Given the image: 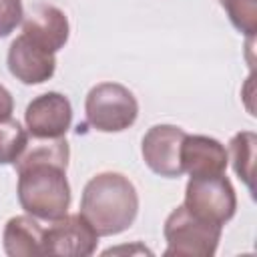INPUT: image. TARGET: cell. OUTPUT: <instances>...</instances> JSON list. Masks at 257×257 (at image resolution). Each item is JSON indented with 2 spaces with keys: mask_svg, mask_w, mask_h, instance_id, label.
Here are the masks:
<instances>
[{
  "mask_svg": "<svg viewBox=\"0 0 257 257\" xmlns=\"http://www.w3.org/2000/svg\"><path fill=\"white\" fill-rule=\"evenodd\" d=\"M139 213L135 185L120 173H100L82 191L80 215L90 223L98 237L126 231Z\"/></svg>",
  "mask_w": 257,
  "mask_h": 257,
  "instance_id": "obj_1",
  "label": "cell"
},
{
  "mask_svg": "<svg viewBox=\"0 0 257 257\" xmlns=\"http://www.w3.org/2000/svg\"><path fill=\"white\" fill-rule=\"evenodd\" d=\"M18 201L22 209L44 221L60 219L70 207V185L66 169L54 163H30L16 169Z\"/></svg>",
  "mask_w": 257,
  "mask_h": 257,
  "instance_id": "obj_2",
  "label": "cell"
},
{
  "mask_svg": "<svg viewBox=\"0 0 257 257\" xmlns=\"http://www.w3.org/2000/svg\"><path fill=\"white\" fill-rule=\"evenodd\" d=\"M221 229V225L205 221L193 215L185 205H179L165 221V257H213Z\"/></svg>",
  "mask_w": 257,
  "mask_h": 257,
  "instance_id": "obj_3",
  "label": "cell"
},
{
  "mask_svg": "<svg viewBox=\"0 0 257 257\" xmlns=\"http://www.w3.org/2000/svg\"><path fill=\"white\" fill-rule=\"evenodd\" d=\"M84 110L92 128L100 133H118L137 120L139 102L126 86L118 82H100L86 94Z\"/></svg>",
  "mask_w": 257,
  "mask_h": 257,
  "instance_id": "obj_4",
  "label": "cell"
},
{
  "mask_svg": "<svg viewBox=\"0 0 257 257\" xmlns=\"http://www.w3.org/2000/svg\"><path fill=\"white\" fill-rule=\"evenodd\" d=\"M193 215L211 221L215 225H225L233 219L237 209V197L231 181L221 175H201L191 177L185 189V203Z\"/></svg>",
  "mask_w": 257,
  "mask_h": 257,
  "instance_id": "obj_5",
  "label": "cell"
},
{
  "mask_svg": "<svg viewBox=\"0 0 257 257\" xmlns=\"http://www.w3.org/2000/svg\"><path fill=\"white\" fill-rule=\"evenodd\" d=\"M98 235L80 215H64L44 227V255L88 257L96 251Z\"/></svg>",
  "mask_w": 257,
  "mask_h": 257,
  "instance_id": "obj_6",
  "label": "cell"
},
{
  "mask_svg": "<svg viewBox=\"0 0 257 257\" xmlns=\"http://www.w3.org/2000/svg\"><path fill=\"white\" fill-rule=\"evenodd\" d=\"M187 133L175 124H155L143 137V159L161 177H181V145Z\"/></svg>",
  "mask_w": 257,
  "mask_h": 257,
  "instance_id": "obj_7",
  "label": "cell"
},
{
  "mask_svg": "<svg viewBox=\"0 0 257 257\" xmlns=\"http://www.w3.org/2000/svg\"><path fill=\"white\" fill-rule=\"evenodd\" d=\"M26 128L34 139H60L72 122L70 100L60 92H44L36 96L24 112Z\"/></svg>",
  "mask_w": 257,
  "mask_h": 257,
  "instance_id": "obj_8",
  "label": "cell"
},
{
  "mask_svg": "<svg viewBox=\"0 0 257 257\" xmlns=\"http://www.w3.org/2000/svg\"><path fill=\"white\" fill-rule=\"evenodd\" d=\"M54 52L44 50L26 34H20L12 40L8 48V70L16 80L24 84H40L54 74Z\"/></svg>",
  "mask_w": 257,
  "mask_h": 257,
  "instance_id": "obj_9",
  "label": "cell"
},
{
  "mask_svg": "<svg viewBox=\"0 0 257 257\" xmlns=\"http://www.w3.org/2000/svg\"><path fill=\"white\" fill-rule=\"evenodd\" d=\"M229 163V153L225 147L205 135H187L181 145V167L183 173L191 177L201 175H221Z\"/></svg>",
  "mask_w": 257,
  "mask_h": 257,
  "instance_id": "obj_10",
  "label": "cell"
},
{
  "mask_svg": "<svg viewBox=\"0 0 257 257\" xmlns=\"http://www.w3.org/2000/svg\"><path fill=\"white\" fill-rule=\"evenodd\" d=\"M22 34L48 52L60 50L68 40V18L66 14L50 4H38L24 20Z\"/></svg>",
  "mask_w": 257,
  "mask_h": 257,
  "instance_id": "obj_11",
  "label": "cell"
},
{
  "mask_svg": "<svg viewBox=\"0 0 257 257\" xmlns=\"http://www.w3.org/2000/svg\"><path fill=\"white\" fill-rule=\"evenodd\" d=\"M4 251L10 257L44 255V227L32 215H16L4 227Z\"/></svg>",
  "mask_w": 257,
  "mask_h": 257,
  "instance_id": "obj_12",
  "label": "cell"
},
{
  "mask_svg": "<svg viewBox=\"0 0 257 257\" xmlns=\"http://www.w3.org/2000/svg\"><path fill=\"white\" fill-rule=\"evenodd\" d=\"M255 135L253 133H237L231 141L229 153H231V161H233V169L239 175V179H243V183L253 191V159H255Z\"/></svg>",
  "mask_w": 257,
  "mask_h": 257,
  "instance_id": "obj_13",
  "label": "cell"
},
{
  "mask_svg": "<svg viewBox=\"0 0 257 257\" xmlns=\"http://www.w3.org/2000/svg\"><path fill=\"white\" fill-rule=\"evenodd\" d=\"M28 143V133L22 124L8 116L0 120V165H14Z\"/></svg>",
  "mask_w": 257,
  "mask_h": 257,
  "instance_id": "obj_14",
  "label": "cell"
},
{
  "mask_svg": "<svg viewBox=\"0 0 257 257\" xmlns=\"http://www.w3.org/2000/svg\"><path fill=\"white\" fill-rule=\"evenodd\" d=\"M221 6L227 10L229 20L233 26L247 34L253 36L257 30V0H223Z\"/></svg>",
  "mask_w": 257,
  "mask_h": 257,
  "instance_id": "obj_15",
  "label": "cell"
},
{
  "mask_svg": "<svg viewBox=\"0 0 257 257\" xmlns=\"http://www.w3.org/2000/svg\"><path fill=\"white\" fill-rule=\"evenodd\" d=\"M22 0H0V38L8 36L22 20Z\"/></svg>",
  "mask_w": 257,
  "mask_h": 257,
  "instance_id": "obj_16",
  "label": "cell"
},
{
  "mask_svg": "<svg viewBox=\"0 0 257 257\" xmlns=\"http://www.w3.org/2000/svg\"><path fill=\"white\" fill-rule=\"evenodd\" d=\"M12 110H14V100H12V94L0 84V120L12 116Z\"/></svg>",
  "mask_w": 257,
  "mask_h": 257,
  "instance_id": "obj_17",
  "label": "cell"
},
{
  "mask_svg": "<svg viewBox=\"0 0 257 257\" xmlns=\"http://www.w3.org/2000/svg\"><path fill=\"white\" fill-rule=\"evenodd\" d=\"M219 2H223V0H219Z\"/></svg>",
  "mask_w": 257,
  "mask_h": 257,
  "instance_id": "obj_18",
  "label": "cell"
}]
</instances>
